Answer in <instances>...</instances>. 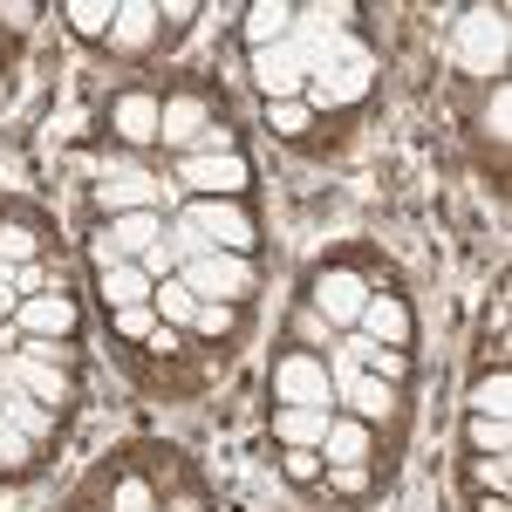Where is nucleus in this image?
Returning a JSON list of instances; mask_svg holds the SVG:
<instances>
[{"label": "nucleus", "instance_id": "5701e85b", "mask_svg": "<svg viewBox=\"0 0 512 512\" xmlns=\"http://www.w3.org/2000/svg\"><path fill=\"white\" fill-rule=\"evenodd\" d=\"M328 417H335V410H308V403H267V437H274V444H308V451H321Z\"/></svg>", "mask_w": 512, "mask_h": 512}, {"label": "nucleus", "instance_id": "393cba45", "mask_svg": "<svg viewBox=\"0 0 512 512\" xmlns=\"http://www.w3.org/2000/svg\"><path fill=\"white\" fill-rule=\"evenodd\" d=\"M55 21H62L82 48H96V55H103V48H110V28H117V0H62V7H55Z\"/></svg>", "mask_w": 512, "mask_h": 512}, {"label": "nucleus", "instance_id": "a19ab883", "mask_svg": "<svg viewBox=\"0 0 512 512\" xmlns=\"http://www.w3.org/2000/svg\"><path fill=\"white\" fill-rule=\"evenodd\" d=\"M62 512H103V506H89L82 492H69V499H62Z\"/></svg>", "mask_w": 512, "mask_h": 512}, {"label": "nucleus", "instance_id": "6ab92c4d", "mask_svg": "<svg viewBox=\"0 0 512 512\" xmlns=\"http://www.w3.org/2000/svg\"><path fill=\"white\" fill-rule=\"evenodd\" d=\"M82 212H96V219H117V212H171V198L158 192V178L117 171V178H96V185L82 192Z\"/></svg>", "mask_w": 512, "mask_h": 512}, {"label": "nucleus", "instance_id": "aec40b11", "mask_svg": "<svg viewBox=\"0 0 512 512\" xmlns=\"http://www.w3.org/2000/svg\"><path fill=\"white\" fill-rule=\"evenodd\" d=\"M321 458H328V465H376L383 478H396V472H403V465H390V458H383V431L355 424V417H342V410L328 417V437H321Z\"/></svg>", "mask_w": 512, "mask_h": 512}, {"label": "nucleus", "instance_id": "58836bf2", "mask_svg": "<svg viewBox=\"0 0 512 512\" xmlns=\"http://www.w3.org/2000/svg\"><path fill=\"white\" fill-rule=\"evenodd\" d=\"M465 512H512V499H506V492H472Z\"/></svg>", "mask_w": 512, "mask_h": 512}, {"label": "nucleus", "instance_id": "6e6552de", "mask_svg": "<svg viewBox=\"0 0 512 512\" xmlns=\"http://www.w3.org/2000/svg\"><path fill=\"white\" fill-rule=\"evenodd\" d=\"M376 89H383V55L369 48V55H355V62H335V69H321L308 76V110L315 117H369L376 110Z\"/></svg>", "mask_w": 512, "mask_h": 512}, {"label": "nucleus", "instance_id": "423d86ee", "mask_svg": "<svg viewBox=\"0 0 512 512\" xmlns=\"http://www.w3.org/2000/svg\"><path fill=\"white\" fill-rule=\"evenodd\" d=\"M178 280L198 301H219V308H260V294H267V267L246 253H192Z\"/></svg>", "mask_w": 512, "mask_h": 512}, {"label": "nucleus", "instance_id": "ea45409f", "mask_svg": "<svg viewBox=\"0 0 512 512\" xmlns=\"http://www.w3.org/2000/svg\"><path fill=\"white\" fill-rule=\"evenodd\" d=\"M14 62H21V41H14V35H7V28H0V76H7Z\"/></svg>", "mask_w": 512, "mask_h": 512}, {"label": "nucleus", "instance_id": "e433bc0d", "mask_svg": "<svg viewBox=\"0 0 512 512\" xmlns=\"http://www.w3.org/2000/svg\"><path fill=\"white\" fill-rule=\"evenodd\" d=\"M267 130H274L287 151H301V137L315 130V110L308 103H267Z\"/></svg>", "mask_w": 512, "mask_h": 512}, {"label": "nucleus", "instance_id": "c756f323", "mask_svg": "<svg viewBox=\"0 0 512 512\" xmlns=\"http://www.w3.org/2000/svg\"><path fill=\"white\" fill-rule=\"evenodd\" d=\"M458 485H465V499L472 492H512V458H499V451H458Z\"/></svg>", "mask_w": 512, "mask_h": 512}, {"label": "nucleus", "instance_id": "7ed1b4c3", "mask_svg": "<svg viewBox=\"0 0 512 512\" xmlns=\"http://www.w3.org/2000/svg\"><path fill=\"white\" fill-rule=\"evenodd\" d=\"M315 41H321V28L308 21V7H294V35L280 41V48L246 55V76H253V89H260V103H301V96H308Z\"/></svg>", "mask_w": 512, "mask_h": 512}, {"label": "nucleus", "instance_id": "a211bd4d", "mask_svg": "<svg viewBox=\"0 0 512 512\" xmlns=\"http://www.w3.org/2000/svg\"><path fill=\"white\" fill-rule=\"evenodd\" d=\"M390 485L396 478H383L376 465H328L321 485L308 492V506H321V512H369Z\"/></svg>", "mask_w": 512, "mask_h": 512}, {"label": "nucleus", "instance_id": "4c0bfd02", "mask_svg": "<svg viewBox=\"0 0 512 512\" xmlns=\"http://www.w3.org/2000/svg\"><path fill=\"white\" fill-rule=\"evenodd\" d=\"M41 14H48L41 0H7V7H0V28H7L14 41H28V28H35Z\"/></svg>", "mask_w": 512, "mask_h": 512}, {"label": "nucleus", "instance_id": "1a4fd4ad", "mask_svg": "<svg viewBox=\"0 0 512 512\" xmlns=\"http://www.w3.org/2000/svg\"><path fill=\"white\" fill-rule=\"evenodd\" d=\"M158 103H164V144H158V158H178V151H185L212 117H233V103L219 96V82H205V76L158 82Z\"/></svg>", "mask_w": 512, "mask_h": 512}, {"label": "nucleus", "instance_id": "4468645a", "mask_svg": "<svg viewBox=\"0 0 512 512\" xmlns=\"http://www.w3.org/2000/svg\"><path fill=\"white\" fill-rule=\"evenodd\" d=\"M267 403H308V410H335V390H328V362L308 349H287L274 342V362H267Z\"/></svg>", "mask_w": 512, "mask_h": 512}, {"label": "nucleus", "instance_id": "2eb2a0df", "mask_svg": "<svg viewBox=\"0 0 512 512\" xmlns=\"http://www.w3.org/2000/svg\"><path fill=\"white\" fill-rule=\"evenodd\" d=\"M14 328H21V342H82V301L55 280L48 294H28L14 308Z\"/></svg>", "mask_w": 512, "mask_h": 512}, {"label": "nucleus", "instance_id": "72a5a7b5", "mask_svg": "<svg viewBox=\"0 0 512 512\" xmlns=\"http://www.w3.org/2000/svg\"><path fill=\"white\" fill-rule=\"evenodd\" d=\"M151 308H158L164 328H185V335H192V321H198V294H192V287H185L178 274L151 287Z\"/></svg>", "mask_w": 512, "mask_h": 512}, {"label": "nucleus", "instance_id": "9b49d317", "mask_svg": "<svg viewBox=\"0 0 512 512\" xmlns=\"http://www.w3.org/2000/svg\"><path fill=\"white\" fill-rule=\"evenodd\" d=\"M465 96V123H472V151L478 171L492 185H506V137H512V82H492V89H458Z\"/></svg>", "mask_w": 512, "mask_h": 512}, {"label": "nucleus", "instance_id": "f704fd0d", "mask_svg": "<svg viewBox=\"0 0 512 512\" xmlns=\"http://www.w3.org/2000/svg\"><path fill=\"white\" fill-rule=\"evenodd\" d=\"M458 451H499V458H512V424H506V417H472V410H465V424H458Z\"/></svg>", "mask_w": 512, "mask_h": 512}, {"label": "nucleus", "instance_id": "ddd939ff", "mask_svg": "<svg viewBox=\"0 0 512 512\" xmlns=\"http://www.w3.org/2000/svg\"><path fill=\"white\" fill-rule=\"evenodd\" d=\"M164 55H171V48H164V7L158 0H117V28H110L103 62H117V69H151Z\"/></svg>", "mask_w": 512, "mask_h": 512}, {"label": "nucleus", "instance_id": "4be33fe9", "mask_svg": "<svg viewBox=\"0 0 512 512\" xmlns=\"http://www.w3.org/2000/svg\"><path fill=\"white\" fill-rule=\"evenodd\" d=\"M0 424H14V431L28 437V444H41V451H55V444L69 437V424H62L55 410H41L35 396H21V390H0Z\"/></svg>", "mask_w": 512, "mask_h": 512}, {"label": "nucleus", "instance_id": "79ce46f5", "mask_svg": "<svg viewBox=\"0 0 512 512\" xmlns=\"http://www.w3.org/2000/svg\"><path fill=\"white\" fill-rule=\"evenodd\" d=\"M0 219H7V198H0Z\"/></svg>", "mask_w": 512, "mask_h": 512}, {"label": "nucleus", "instance_id": "412c9836", "mask_svg": "<svg viewBox=\"0 0 512 512\" xmlns=\"http://www.w3.org/2000/svg\"><path fill=\"white\" fill-rule=\"evenodd\" d=\"M151 287H158V280L144 274L137 260H123V267H103V274H89V294H96V308H103V315H117V308H144V301H151Z\"/></svg>", "mask_w": 512, "mask_h": 512}, {"label": "nucleus", "instance_id": "f3484780", "mask_svg": "<svg viewBox=\"0 0 512 512\" xmlns=\"http://www.w3.org/2000/svg\"><path fill=\"white\" fill-rule=\"evenodd\" d=\"M55 253V219L28 205V198H7V219H0V267H28Z\"/></svg>", "mask_w": 512, "mask_h": 512}, {"label": "nucleus", "instance_id": "c85d7f7f", "mask_svg": "<svg viewBox=\"0 0 512 512\" xmlns=\"http://www.w3.org/2000/svg\"><path fill=\"white\" fill-rule=\"evenodd\" d=\"M465 410H472V417H506L512 424V369H472V376H465Z\"/></svg>", "mask_w": 512, "mask_h": 512}, {"label": "nucleus", "instance_id": "bb28decb", "mask_svg": "<svg viewBox=\"0 0 512 512\" xmlns=\"http://www.w3.org/2000/svg\"><path fill=\"white\" fill-rule=\"evenodd\" d=\"M48 465H55V451H41L14 424H0V485H35Z\"/></svg>", "mask_w": 512, "mask_h": 512}, {"label": "nucleus", "instance_id": "20e7f679", "mask_svg": "<svg viewBox=\"0 0 512 512\" xmlns=\"http://www.w3.org/2000/svg\"><path fill=\"white\" fill-rule=\"evenodd\" d=\"M506 41H512L506 7H465V21L451 28L458 89H492V82H506Z\"/></svg>", "mask_w": 512, "mask_h": 512}, {"label": "nucleus", "instance_id": "473e14b6", "mask_svg": "<svg viewBox=\"0 0 512 512\" xmlns=\"http://www.w3.org/2000/svg\"><path fill=\"white\" fill-rule=\"evenodd\" d=\"M355 130H362V117H315V130L301 137V158H342Z\"/></svg>", "mask_w": 512, "mask_h": 512}, {"label": "nucleus", "instance_id": "2f4dec72", "mask_svg": "<svg viewBox=\"0 0 512 512\" xmlns=\"http://www.w3.org/2000/svg\"><path fill=\"white\" fill-rule=\"evenodd\" d=\"M274 472L287 478L301 499H308V492L321 485V472H328V458H321V451H308V444H274Z\"/></svg>", "mask_w": 512, "mask_h": 512}, {"label": "nucleus", "instance_id": "a878e982", "mask_svg": "<svg viewBox=\"0 0 512 512\" xmlns=\"http://www.w3.org/2000/svg\"><path fill=\"white\" fill-rule=\"evenodd\" d=\"M103 239L117 260H144L164 239V212H117V219H103Z\"/></svg>", "mask_w": 512, "mask_h": 512}, {"label": "nucleus", "instance_id": "7c9ffc66", "mask_svg": "<svg viewBox=\"0 0 512 512\" xmlns=\"http://www.w3.org/2000/svg\"><path fill=\"white\" fill-rule=\"evenodd\" d=\"M280 342H287V349H308V355H328L335 342H342V335H335V328H328V321H321L315 308L287 301V321H280Z\"/></svg>", "mask_w": 512, "mask_h": 512}, {"label": "nucleus", "instance_id": "c9c22d12", "mask_svg": "<svg viewBox=\"0 0 512 512\" xmlns=\"http://www.w3.org/2000/svg\"><path fill=\"white\" fill-rule=\"evenodd\" d=\"M219 151H246V137H239V123L233 117H212L205 130H198L192 144L178 151V158H219Z\"/></svg>", "mask_w": 512, "mask_h": 512}, {"label": "nucleus", "instance_id": "f03ea898", "mask_svg": "<svg viewBox=\"0 0 512 512\" xmlns=\"http://www.w3.org/2000/svg\"><path fill=\"white\" fill-rule=\"evenodd\" d=\"M171 219L198 239V253H246V260H260V246H267V226H260L253 198H178Z\"/></svg>", "mask_w": 512, "mask_h": 512}, {"label": "nucleus", "instance_id": "39448f33", "mask_svg": "<svg viewBox=\"0 0 512 512\" xmlns=\"http://www.w3.org/2000/svg\"><path fill=\"white\" fill-rule=\"evenodd\" d=\"M96 137L110 151H158L164 144V103H158V82H117L96 110Z\"/></svg>", "mask_w": 512, "mask_h": 512}, {"label": "nucleus", "instance_id": "cd10ccee", "mask_svg": "<svg viewBox=\"0 0 512 512\" xmlns=\"http://www.w3.org/2000/svg\"><path fill=\"white\" fill-rule=\"evenodd\" d=\"M349 349H355V362H362L369 376H383V383H396V390L417 396V376H424V362H417V355H403V349H376L369 335H349Z\"/></svg>", "mask_w": 512, "mask_h": 512}, {"label": "nucleus", "instance_id": "f257e3e1", "mask_svg": "<svg viewBox=\"0 0 512 512\" xmlns=\"http://www.w3.org/2000/svg\"><path fill=\"white\" fill-rule=\"evenodd\" d=\"M294 301L315 308L335 335H355V321H362V308H369V280H362V267H355V239H342L335 253H321V260L301 267Z\"/></svg>", "mask_w": 512, "mask_h": 512}, {"label": "nucleus", "instance_id": "dca6fc26", "mask_svg": "<svg viewBox=\"0 0 512 512\" xmlns=\"http://www.w3.org/2000/svg\"><path fill=\"white\" fill-rule=\"evenodd\" d=\"M130 458H137V472L158 485V499H178V492H192V485H212V478L198 472V458L185 444H164V437H130Z\"/></svg>", "mask_w": 512, "mask_h": 512}, {"label": "nucleus", "instance_id": "9d476101", "mask_svg": "<svg viewBox=\"0 0 512 512\" xmlns=\"http://www.w3.org/2000/svg\"><path fill=\"white\" fill-rule=\"evenodd\" d=\"M89 506H103V512H164V499H158V485L137 472V458H130V444H117V451H103L89 472H82V485H76Z\"/></svg>", "mask_w": 512, "mask_h": 512}, {"label": "nucleus", "instance_id": "f8f14e48", "mask_svg": "<svg viewBox=\"0 0 512 512\" xmlns=\"http://www.w3.org/2000/svg\"><path fill=\"white\" fill-rule=\"evenodd\" d=\"M178 198H253L260 171L246 151H219V158H164Z\"/></svg>", "mask_w": 512, "mask_h": 512}, {"label": "nucleus", "instance_id": "b1692460", "mask_svg": "<svg viewBox=\"0 0 512 512\" xmlns=\"http://www.w3.org/2000/svg\"><path fill=\"white\" fill-rule=\"evenodd\" d=\"M287 35H294V7H287V0H253V7L239 14V48H246V55L280 48Z\"/></svg>", "mask_w": 512, "mask_h": 512}, {"label": "nucleus", "instance_id": "0eeeda50", "mask_svg": "<svg viewBox=\"0 0 512 512\" xmlns=\"http://www.w3.org/2000/svg\"><path fill=\"white\" fill-rule=\"evenodd\" d=\"M0 390L35 396L41 410H55L62 424H76L82 403H89V376L62 369V362H35V355H0Z\"/></svg>", "mask_w": 512, "mask_h": 512}]
</instances>
